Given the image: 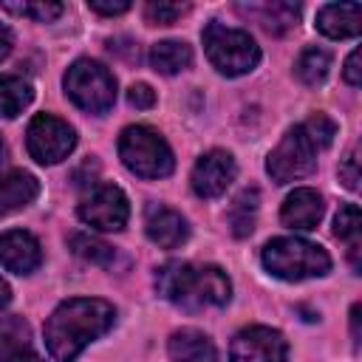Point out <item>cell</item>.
I'll return each instance as SVG.
<instances>
[{"label": "cell", "mask_w": 362, "mask_h": 362, "mask_svg": "<svg viewBox=\"0 0 362 362\" xmlns=\"http://www.w3.org/2000/svg\"><path fill=\"white\" fill-rule=\"evenodd\" d=\"M6 158H8V150H6V141L0 136V164H6Z\"/></svg>", "instance_id": "cell-36"}, {"label": "cell", "mask_w": 362, "mask_h": 362, "mask_svg": "<svg viewBox=\"0 0 362 362\" xmlns=\"http://www.w3.org/2000/svg\"><path fill=\"white\" fill-rule=\"evenodd\" d=\"M144 229H147V238L161 246V249H175L187 240L189 235V226L187 221L181 218V212L170 209V206H150L147 209V221H144Z\"/></svg>", "instance_id": "cell-14"}, {"label": "cell", "mask_w": 362, "mask_h": 362, "mask_svg": "<svg viewBox=\"0 0 362 362\" xmlns=\"http://www.w3.org/2000/svg\"><path fill=\"white\" fill-rule=\"evenodd\" d=\"M42 260L40 243L25 229H8L0 235V266L14 274H31Z\"/></svg>", "instance_id": "cell-12"}, {"label": "cell", "mask_w": 362, "mask_h": 362, "mask_svg": "<svg viewBox=\"0 0 362 362\" xmlns=\"http://www.w3.org/2000/svg\"><path fill=\"white\" fill-rule=\"evenodd\" d=\"M8 51H11V31L0 23V59H6Z\"/></svg>", "instance_id": "cell-33"}, {"label": "cell", "mask_w": 362, "mask_h": 362, "mask_svg": "<svg viewBox=\"0 0 362 362\" xmlns=\"http://www.w3.org/2000/svg\"><path fill=\"white\" fill-rule=\"evenodd\" d=\"M40 192V184L31 173L25 170H11L0 175V215L17 212L23 206H28Z\"/></svg>", "instance_id": "cell-18"}, {"label": "cell", "mask_w": 362, "mask_h": 362, "mask_svg": "<svg viewBox=\"0 0 362 362\" xmlns=\"http://www.w3.org/2000/svg\"><path fill=\"white\" fill-rule=\"evenodd\" d=\"M25 144H28V153H31L34 161L59 164L76 147V133H74V127L68 122H62V119H57L51 113H40L28 124Z\"/></svg>", "instance_id": "cell-8"}, {"label": "cell", "mask_w": 362, "mask_h": 362, "mask_svg": "<svg viewBox=\"0 0 362 362\" xmlns=\"http://www.w3.org/2000/svg\"><path fill=\"white\" fill-rule=\"evenodd\" d=\"M34 99V90L28 82H23L20 76H8L0 74V116L3 119H14L20 116Z\"/></svg>", "instance_id": "cell-21"}, {"label": "cell", "mask_w": 362, "mask_h": 362, "mask_svg": "<svg viewBox=\"0 0 362 362\" xmlns=\"http://www.w3.org/2000/svg\"><path fill=\"white\" fill-rule=\"evenodd\" d=\"M339 178H342V184H345L348 189H356V187H359V150H356V147L342 158V164H339Z\"/></svg>", "instance_id": "cell-29"}, {"label": "cell", "mask_w": 362, "mask_h": 362, "mask_svg": "<svg viewBox=\"0 0 362 362\" xmlns=\"http://www.w3.org/2000/svg\"><path fill=\"white\" fill-rule=\"evenodd\" d=\"M303 130L308 133V139L314 141L317 150H325V147L334 141V136H337V124H334L325 113H317V116H311L308 122H303Z\"/></svg>", "instance_id": "cell-27"}, {"label": "cell", "mask_w": 362, "mask_h": 362, "mask_svg": "<svg viewBox=\"0 0 362 362\" xmlns=\"http://www.w3.org/2000/svg\"><path fill=\"white\" fill-rule=\"evenodd\" d=\"M345 82L348 85H354V88H359L362 85V71H359V48L356 51H351V57L345 59Z\"/></svg>", "instance_id": "cell-31"}, {"label": "cell", "mask_w": 362, "mask_h": 362, "mask_svg": "<svg viewBox=\"0 0 362 362\" xmlns=\"http://www.w3.org/2000/svg\"><path fill=\"white\" fill-rule=\"evenodd\" d=\"M8 300H11V291H8V283L0 277V308L3 305H8Z\"/></svg>", "instance_id": "cell-35"}, {"label": "cell", "mask_w": 362, "mask_h": 362, "mask_svg": "<svg viewBox=\"0 0 362 362\" xmlns=\"http://www.w3.org/2000/svg\"><path fill=\"white\" fill-rule=\"evenodd\" d=\"M170 356L175 362H218V351L212 339L195 328H181L170 337Z\"/></svg>", "instance_id": "cell-19"}, {"label": "cell", "mask_w": 362, "mask_h": 362, "mask_svg": "<svg viewBox=\"0 0 362 362\" xmlns=\"http://www.w3.org/2000/svg\"><path fill=\"white\" fill-rule=\"evenodd\" d=\"M156 288L164 300L198 311L226 305L232 297V283L218 266H195V263H164L156 274Z\"/></svg>", "instance_id": "cell-2"}, {"label": "cell", "mask_w": 362, "mask_h": 362, "mask_svg": "<svg viewBox=\"0 0 362 362\" xmlns=\"http://www.w3.org/2000/svg\"><path fill=\"white\" fill-rule=\"evenodd\" d=\"M351 334H354V342H359V305L351 308Z\"/></svg>", "instance_id": "cell-34"}, {"label": "cell", "mask_w": 362, "mask_h": 362, "mask_svg": "<svg viewBox=\"0 0 362 362\" xmlns=\"http://www.w3.org/2000/svg\"><path fill=\"white\" fill-rule=\"evenodd\" d=\"M204 51H206L209 62L226 76L249 74L260 62V48L249 37V31L229 28L218 20H212L204 28Z\"/></svg>", "instance_id": "cell-5"}, {"label": "cell", "mask_w": 362, "mask_h": 362, "mask_svg": "<svg viewBox=\"0 0 362 362\" xmlns=\"http://www.w3.org/2000/svg\"><path fill=\"white\" fill-rule=\"evenodd\" d=\"M359 232H362V215L356 204H345L334 218V235L348 243L351 266L359 269Z\"/></svg>", "instance_id": "cell-22"}, {"label": "cell", "mask_w": 362, "mask_h": 362, "mask_svg": "<svg viewBox=\"0 0 362 362\" xmlns=\"http://www.w3.org/2000/svg\"><path fill=\"white\" fill-rule=\"evenodd\" d=\"M235 158L226 150H209L192 167V189L201 198H218L235 181Z\"/></svg>", "instance_id": "cell-11"}, {"label": "cell", "mask_w": 362, "mask_h": 362, "mask_svg": "<svg viewBox=\"0 0 362 362\" xmlns=\"http://www.w3.org/2000/svg\"><path fill=\"white\" fill-rule=\"evenodd\" d=\"M317 28L331 40L356 37L362 28V6L359 3H328L317 11Z\"/></svg>", "instance_id": "cell-15"}, {"label": "cell", "mask_w": 362, "mask_h": 362, "mask_svg": "<svg viewBox=\"0 0 362 362\" xmlns=\"http://www.w3.org/2000/svg\"><path fill=\"white\" fill-rule=\"evenodd\" d=\"M192 62V48L181 40H161L150 48V65L158 71V74H178L184 68H189Z\"/></svg>", "instance_id": "cell-20"}, {"label": "cell", "mask_w": 362, "mask_h": 362, "mask_svg": "<svg viewBox=\"0 0 362 362\" xmlns=\"http://www.w3.org/2000/svg\"><path fill=\"white\" fill-rule=\"evenodd\" d=\"M238 11L255 20L269 34H286L300 20V6L294 3H249V6H238Z\"/></svg>", "instance_id": "cell-17"}, {"label": "cell", "mask_w": 362, "mask_h": 362, "mask_svg": "<svg viewBox=\"0 0 362 362\" xmlns=\"http://www.w3.org/2000/svg\"><path fill=\"white\" fill-rule=\"evenodd\" d=\"M328 71H331V54L322 51V48H305L300 57H297V65H294V74L303 85L308 88H317L328 79Z\"/></svg>", "instance_id": "cell-24"}, {"label": "cell", "mask_w": 362, "mask_h": 362, "mask_svg": "<svg viewBox=\"0 0 362 362\" xmlns=\"http://www.w3.org/2000/svg\"><path fill=\"white\" fill-rule=\"evenodd\" d=\"M65 93L88 113H107L116 102V79L96 59H76L65 74Z\"/></svg>", "instance_id": "cell-6"}, {"label": "cell", "mask_w": 362, "mask_h": 362, "mask_svg": "<svg viewBox=\"0 0 362 362\" xmlns=\"http://www.w3.org/2000/svg\"><path fill=\"white\" fill-rule=\"evenodd\" d=\"M119 156L139 178H164L173 173V150L158 130L147 124H130L119 136Z\"/></svg>", "instance_id": "cell-4"}, {"label": "cell", "mask_w": 362, "mask_h": 362, "mask_svg": "<svg viewBox=\"0 0 362 362\" xmlns=\"http://www.w3.org/2000/svg\"><path fill=\"white\" fill-rule=\"evenodd\" d=\"M322 198L317 189L311 187H300L294 189L286 201H283V209H280V221L291 229H314L322 218Z\"/></svg>", "instance_id": "cell-16"}, {"label": "cell", "mask_w": 362, "mask_h": 362, "mask_svg": "<svg viewBox=\"0 0 362 362\" xmlns=\"http://www.w3.org/2000/svg\"><path fill=\"white\" fill-rule=\"evenodd\" d=\"M288 345L280 331L266 328V325H252L238 331L229 348L232 362H286Z\"/></svg>", "instance_id": "cell-10"}, {"label": "cell", "mask_w": 362, "mask_h": 362, "mask_svg": "<svg viewBox=\"0 0 362 362\" xmlns=\"http://www.w3.org/2000/svg\"><path fill=\"white\" fill-rule=\"evenodd\" d=\"M257 201H260V192H257V189H243V192L232 201V206H229V212H226V221H229L235 238H246V235L255 229Z\"/></svg>", "instance_id": "cell-23"}, {"label": "cell", "mask_w": 362, "mask_h": 362, "mask_svg": "<svg viewBox=\"0 0 362 362\" xmlns=\"http://www.w3.org/2000/svg\"><path fill=\"white\" fill-rule=\"evenodd\" d=\"M187 11H189L187 3H147L144 6V17L150 23H156V25H170Z\"/></svg>", "instance_id": "cell-28"}, {"label": "cell", "mask_w": 362, "mask_h": 362, "mask_svg": "<svg viewBox=\"0 0 362 362\" xmlns=\"http://www.w3.org/2000/svg\"><path fill=\"white\" fill-rule=\"evenodd\" d=\"M71 249H74V255H79L82 260L96 263V266H107L113 260V249L105 240L90 238V235H71Z\"/></svg>", "instance_id": "cell-26"}, {"label": "cell", "mask_w": 362, "mask_h": 362, "mask_svg": "<svg viewBox=\"0 0 362 362\" xmlns=\"http://www.w3.org/2000/svg\"><path fill=\"white\" fill-rule=\"evenodd\" d=\"M0 362H42L34 348L31 328L23 317L0 320Z\"/></svg>", "instance_id": "cell-13"}, {"label": "cell", "mask_w": 362, "mask_h": 362, "mask_svg": "<svg viewBox=\"0 0 362 362\" xmlns=\"http://www.w3.org/2000/svg\"><path fill=\"white\" fill-rule=\"evenodd\" d=\"M79 218L102 232H119L124 229L130 218V206L124 192L116 184H96L79 204Z\"/></svg>", "instance_id": "cell-9"}, {"label": "cell", "mask_w": 362, "mask_h": 362, "mask_svg": "<svg viewBox=\"0 0 362 362\" xmlns=\"http://www.w3.org/2000/svg\"><path fill=\"white\" fill-rule=\"evenodd\" d=\"M116 320L110 303L96 297H74L54 308L45 322V345L57 362H74L88 342L99 339Z\"/></svg>", "instance_id": "cell-1"}, {"label": "cell", "mask_w": 362, "mask_h": 362, "mask_svg": "<svg viewBox=\"0 0 362 362\" xmlns=\"http://www.w3.org/2000/svg\"><path fill=\"white\" fill-rule=\"evenodd\" d=\"M263 266L280 280H305L328 274L331 257L305 238H274L263 246Z\"/></svg>", "instance_id": "cell-3"}, {"label": "cell", "mask_w": 362, "mask_h": 362, "mask_svg": "<svg viewBox=\"0 0 362 362\" xmlns=\"http://www.w3.org/2000/svg\"><path fill=\"white\" fill-rule=\"evenodd\" d=\"M317 147L308 139V133L303 130V124L286 130V136L280 139V144L269 153L266 158V170L277 184H288L297 181L308 173H314L317 167Z\"/></svg>", "instance_id": "cell-7"}, {"label": "cell", "mask_w": 362, "mask_h": 362, "mask_svg": "<svg viewBox=\"0 0 362 362\" xmlns=\"http://www.w3.org/2000/svg\"><path fill=\"white\" fill-rule=\"evenodd\" d=\"M127 102H130L133 107L147 110V107H153V105H156V93H153V88H150V85L136 82V85H130V90H127Z\"/></svg>", "instance_id": "cell-30"}, {"label": "cell", "mask_w": 362, "mask_h": 362, "mask_svg": "<svg viewBox=\"0 0 362 362\" xmlns=\"http://www.w3.org/2000/svg\"><path fill=\"white\" fill-rule=\"evenodd\" d=\"M3 11L8 14H17V17H28V20H37V23H51L62 14V3H54V0H23V3H0Z\"/></svg>", "instance_id": "cell-25"}, {"label": "cell", "mask_w": 362, "mask_h": 362, "mask_svg": "<svg viewBox=\"0 0 362 362\" xmlns=\"http://www.w3.org/2000/svg\"><path fill=\"white\" fill-rule=\"evenodd\" d=\"M88 8H90V11H96V14H124V11L130 8V3H127V0H116V3L90 0V3H88Z\"/></svg>", "instance_id": "cell-32"}]
</instances>
